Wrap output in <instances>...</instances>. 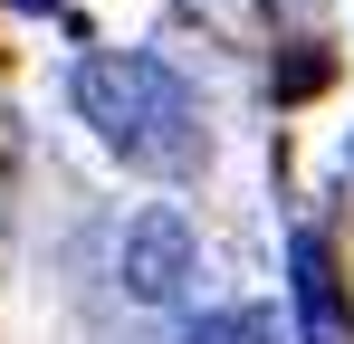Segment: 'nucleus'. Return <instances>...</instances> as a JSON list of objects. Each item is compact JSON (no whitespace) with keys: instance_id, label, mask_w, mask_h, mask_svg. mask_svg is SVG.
I'll use <instances>...</instances> for the list:
<instances>
[{"instance_id":"39448f33","label":"nucleus","mask_w":354,"mask_h":344,"mask_svg":"<svg viewBox=\"0 0 354 344\" xmlns=\"http://www.w3.org/2000/svg\"><path fill=\"white\" fill-rule=\"evenodd\" d=\"M10 10H58V0H10Z\"/></svg>"},{"instance_id":"f257e3e1","label":"nucleus","mask_w":354,"mask_h":344,"mask_svg":"<svg viewBox=\"0 0 354 344\" xmlns=\"http://www.w3.org/2000/svg\"><path fill=\"white\" fill-rule=\"evenodd\" d=\"M67 96H77V115L96 124V144L124 153L134 172H173L182 182V172L201 163V106H192V86H182L153 48H96V57H77Z\"/></svg>"},{"instance_id":"7ed1b4c3","label":"nucleus","mask_w":354,"mask_h":344,"mask_svg":"<svg viewBox=\"0 0 354 344\" xmlns=\"http://www.w3.org/2000/svg\"><path fill=\"white\" fill-rule=\"evenodd\" d=\"M288 278H297V344H354V316H345V287H335V258L316 229L288 239Z\"/></svg>"},{"instance_id":"20e7f679","label":"nucleus","mask_w":354,"mask_h":344,"mask_svg":"<svg viewBox=\"0 0 354 344\" xmlns=\"http://www.w3.org/2000/svg\"><path fill=\"white\" fill-rule=\"evenodd\" d=\"M182 344H278V316L268 306H221V316H192Z\"/></svg>"},{"instance_id":"f03ea898","label":"nucleus","mask_w":354,"mask_h":344,"mask_svg":"<svg viewBox=\"0 0 354 344\" xmlns=\"http://www.w3.org/2000/svg\"><path fill=\"white\" fill-rule=\"evenodd\" d=\"M124 287L144 296V306H173L182 287H192V220L182 211H144V220L124 229Z\"/></svg>"}]
</instances>
